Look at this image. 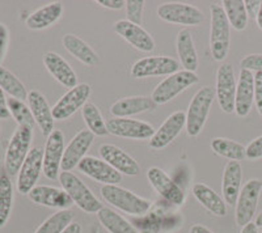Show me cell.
Returning a JSON list of instances; mask_svg holds the SVG:
<instances>
[{
	"instance_id": "cell-1",
	"label": "cell",
	"mask_w": 262,
	"mask_h": 233,
	"mask_svg": "<svg viewBox=\"0 0 262 233\" xmlns=\"http://www.w3.org/2000/svg\"><path fill=\"white\" fill-rule=\"evenodd\" d=\"M210 12H211L210 50L214 60L223 62L228 55L229 46H231V25L222 6L212 4L210 7Z\"/></svg>"
},
{
	"instance_id": "cell-2",
	"label": "cell",
	"mask_w": 262,
	"mask_h": 233,
	"mask_svg": "<svg viewBox=\"0 0 262 233\" xmlns=\"http://www.w3.org/2000/svg\"><path fill=\"white\" fill-rule=\"evenodd\" d=\"M101 195L105 202L130 215L142 216L151 208L148 199L118 185H104L101 188Z\"/></svg>"
},
{
	"instance_id": "cell-3",
	"label": "cell",
	"mask_w": 262,
	"mask_h": 233,
	"mask_svg": "<svg viewBox=\"0 0 262 233\" xmlns=\"http://www.w3.org/2000/svg\"><path fill=\"white\" fill-rule=\"evenodd\" d=\"M59 182L63 190L70 195L74 204L83 209L84 213L97 214L104 207L97 197L91 192V189L71 172H60Z\"/></svg>"
},
{
	"instance_id": "cell-4",
	"label": "cell",
	"mask_w": 262,
	"mask_h": 233,
	"mask_svg": "<svg viewBox=\"0 0 262 233\" xmlns=\"http://www.w3.org/2000/svg\"><path fill=\"white\" fill-rule=\"evenodd\" d=\"M215 99V92L212 88L203 87L194 95L186 111V132L189 136L195 137L201 134L205 127L212 102Z\"/></svg>"
},
{
	"instance_id": "cell-5",
	"label": "cell",
	"mask_w": 262,
	"mask_h": 233,
	"mask_svg": "<svg viewBox=\"0 0 262 233\" xmlns=\"http://www.w3.org/2000/svg\"><path fill=\"white\" fill-rule=\"evenodd\" d=\"M33 139V130L28 127H20L13 132L9 139L4 156V168L8 176H16L24 164L25 158L30 151V144Z\"/></svg>"
},
{
	"instance_id": "cell-6",
	"label": "cell",
	"mask_w": 262,
	"mask_h": 233,
	"mask_svg": "<svg viewBox=\"0 0 262 233\" xmlns=\"http://www.w3.org/2000/svg\"><path fill=\"white\" fill-rule=\"evenodd\" d=\"M198 81H200V78L195 72L186 71V69L179 71L164 79L154 89L151 97L158 105L167 104Z\"/></svg>"
},
{
	"instance_id": "cell-7",
	"label": "cell",
	"mask_w": 262,
	"mask_h": 233,
	"mask_svg": "<svg viewBox=\"0 0 262 233\" xmlns=\"http://www.w3.org/2000/svg\"><path fill=\"white\" fill-rule=\"evenodd\" d=\"M180 71V62L167 55L142 58L131 67V76L135 79L170 76Z\"/></svg>"
},
{
	"instance_id": "cell-8",
	"label": "cell",
	"mask_w": 262,
	"mask_h": 233,
	"mask_svg": "<svg viewBox=\"0 0 262 233\" xmlns=\"http://www.w3.org/2000/svg\"><path fill=\"white\" fill-rule=\"evenodd\" d=\"M262 192L261 179H249L238 194L237 202H236L235 219L236 224L240 227H245L252 223L254 215H256L257 206H258L259 195Z\"/></svg>"
},
{
	"instance_id": "cell-9",
	"label": "cell",
	"mask_w": 262,
	"mask_h": 233,
	"mask_svg": "<svg viewBox=\"0 0 262 233\" xmlns=\"http://www.w3.org/2000/svg\"><path fill=\"white\" fill-rule=\"evenodd\" d=\"M41 173H43V150L41 147H34L29 151L17 174V192L24 195L29 194L36 188Z\"/></svg>"
},
{
	"instance_id": "cell-10",
	"label": "cell",
	"mask_w": 262,
	"mask_h": 233,
	"mask_svg": "<svg viewBox=\"0 0 262 233\" xmlns=\"http://www.w3.org/2000/svg\"><path fill=\"white\" fill-rule=\"evenodd\" d=\"M158 15L165 22L185 27H196L205 20L200 8L184 3L161 4L158 7Z\"/></svg>"
},
{
	"instance_id": "cell-11",
	"label": "cell",
	"mask_w": 262,
	"mask_h": 233,
	"mask_svg": "<svg viewBox=\"0 0 262 233\" xmlns=\"http://www.w3.org/2000/svg\"><path fill=\"white\" fill-rule=\"evenodd\" d=\"M237 81L231 63H223L216 71V96L219 106L227 114L235 111V97Z\"/></svg>"
},
{
	"instance_id": "cell-12",
	"label": "cell",
	"mask_w": 262,
	"mask_h": 233,
	"mask_svg": "<svg viewBox=\"0 0 262 233\" xmlns=\"http://www.w3.org/2000/svg\"><path fill=\"white\" fill-rule=\"evenodd\" d=\"M92 88L90 84H78L76 87L70 89L63 95L62 99L54 105L53 116L55 121H66L74 115L79 109H83L84 105L88 102Z\"/></svg>"
},
{
	"instance_id": "cell-13",
	"label": "cell",
	"mask_w": 262,
	"mask_h": 233,
	"mask_svg": "<svg viewBox=\"0 0 262 233\" xmlns=\"http://www.w3.org/2000/svg\"><path fill=\"white\" fill-rule=\"evenodd\" d=\"M107 131L114 136L135 139V141H146L151 139L156 130L149 123L131 118H112L106 123Z\"/></svg>"
},
{
	"instance_id": "cell-14",
	"label": "cell",
	"mask_w": 262,
	"mask_h": 233,
	"mask_svg": "<svg viewBox=\"0 0 262 233\" xmlns=\"http://www.w3.org/2000/svg\"><path fill=\"white\" fill-rule=\"evenodd\" d=\"M64 151V135L62 130L55 129L48 136L43 150V174L46 178L55 179L59 177Z\"/></svg>"
},
{
	"instance_id": "cell-15",
	"label": "cell",
	"mask_w": 262,
	"mask_h": 233,
	"mask_svg": "<svg viewBox=\"0 0 262 233\" xmlns=\"http://www.w3.org/2000/svg\"><path fill=\"white\" fill-rule=\"evenodd\" d=\"M147 178L156 193L168 203L174 206H182L185 203V193L177 182H174L163 169L158 167L149 168L147 172Z\"/></svg>"
},
{
	"instance_id": "cell-16",
	"label": "cell",
	"mask_w": 262,
	"mask_h": 233,
	"mask_svg": "<svg viewBox=\"0 0 262 233\" xmlns=\"http://www.w3.org/2000/svg\"><path fill=\"white\" fill-rule=\"evenodd\" d=\"M185 126H186V113L182 110L174 111L164 121L163 125L149 139V147L152 150H163L179 136Z\"/></svg>"
},
{
	"instance_id": "cell-17",
	"label": "cell",
	"mask_w": 262,
	"mask_h": 233,
	"mask_svg": "<svg viewBox=\"0 0 262 233\" xmlns=\"http://www.w3.org/2000/svg\"><path fill=\"white\" fill-rule=\"evenodd\" d=\"M78 168L81 173L91 177V178L102 183V185H118L122 181V174L117 172L114 168H112L102 158L85 156L79 162Z\"/></svg>"
},
{
	"instance_id": "cell-18",
	"label": "cell",
	"mask_w": 262,
	"mask_h": 233,
	"mask_svg": "<svg viewBox=\"0 0 262 233\" xmlns=\"http://www.w3.org/2000/svg\"><path fill=\"white\" fill-rule=\"evenodd\" d=\"M95 141V135L90 130H81L72 137L70 144L66 147L64 156H63L60 169L62 172H71L78 167L79 162L86 156Z\"/></svg>"
},
{
	"instance_id": "cell-19",
	"label": "cell",
	"mask_w": 262,
	"mask_h": 233,
	"mask_svg": "<svg viewBox=\"0 0 262 233\" xmlns=\"http://www.w3.org/2000/svg\"><path fill=\"white\" fill-rule=\"evenodd\" d=\"M98 153L104 161L114 168L117 172L126 176H138L140 172V167L134 157L121 150L114 144H101L98 148Z\"/></svg>"
},
{
	"instance_id": "cell-20",
	"label": "cell",
	"mask_w": 262,
	"mask_h": 233,
	"mask_svg": "<svg viewBox=\"0 0 262 233\" xmlns=\"http://www.w3.org/2000/svg\"><path fill=\"white\" fill-rule=\"evenodd\" d=\"M114 30L118 36L127 41L133 48L143 53H151L155 50V41L148 32L139 25H135L127 20L117 21L114 24Z\"/></svg>"
},
{
	"instance_id": "cell-21",
	"label": "cell",
	"mask_w": 262,
	"mask_h": 233,
	"mask_svg": "<svg viewBox=\"0 0 262 233\" xmlns=\"http://www.w3.org/2000/svg\"><path fill=\"white\" fill-rule=\"evenodd\" d=\"M43 64H45L49 74L60 85L70 88V89L78 85V75H76V72L70 66V63L64 58L60 57L59 54L53 53V51H48L43 55Z\"/></svg>"
},
{
	"instance_id": "cell-22",
	"label": "cell",
	"mask_w": 262,
	"mask_h": 233,
	"mask_svg": "<svg viewBox=\"0 0 262 233\" xmlns=\"http://www.w3.org/2000/svg\"><path fill=\"white\" fill-rule=\"evenodd\" d=\"M28 105L32 110L34 121L38 125L43 136H49L54 131V120L53 109L50 108L48 100L38 90H30L28 95Z\"/></svg>"
},
{
	"instance_id": "cell-23",
	"label": "cell",
	"mask_w": 262,
	"mask_h": 233,
	"mask_svg": "<svg viewBox=\"0 0 262 233\" xmlns=\"http://www.w3.org/2000/svg\"><path fill=\"white\" fill-rule=\"evenodd\" d=\"M28 197L33 203L50 207V208L69 209L74 204L70 195L63 189L53 188V186H36L28 194Z\"/></svg>"
},
{
	"instance_id": "cell-24",
	"label": "cell",
	"mask_w": 262,
	"mask_h": 233,
	"mask_svg": "<svg viewBox=\"0 0 262 233\" xmlns=\"http://www.w3.org/2000/svg\"><path fill=\"white\" fill-rule=\"evenodd\" d=\"M254 104V74L240 69L235 97V113L237 116H247Z\"/></svg>"
},
{
	"instance_id": "cell-25",
	"label": "cell",
	"mask_w": 262,
	"mask_h": 233,
	"mask_svg": "<svg viewBox=\"0 0 262 233\" xmlns=\"http://www.w3.org/2000/svg\"><path fill=\"white\" fill-rule=\"evenodd\" d=\"M156 108H158V104L152 100V97H123L112 105L111 114L113 115V118H128L130 115H135V114L155 110Z\"/></svg>"
},
{
	"instance_id": "cell-26",
	"label": "cell",
	"mask_w": 262,
	"mask_h": 233,
	"mask_svg": "<svg viewBox=\"0 0 262 233\" xmlns=\"http://www.w3.org/2000/svg\"><path fill=\"white\" fill-rule=\"evenodd\" d=\"M243 168L238 161H228L223 173L222 192L226 204L233 206L237 202V198L242 192Z\"/></svg>"
},
{
	"instance_id": "cell-27",
	"label": "cell",
	"mask_w": 262,
	"mask_h": 233,
	"mask_svg": "<svg viewBox=\"0 0 262 233\" xmlns=\"http://www.w3.org/2000/svg\"><path fill=\"white\" fill-rule=\"evenodd\" d=\"M177 54H179L180 63L186 71L195 72L200 66V59L196 54V49L194 46L193 34L189 29H182L177 34L176 39Z\"/></svg>"
},
{
	"instance_id": "cell-28",
	"label": "cell",
	"mask_w": 262,
	"mask_h": 233,
	"mask_svg": "<svg viewBox=\"0 0 262 233\" xmlns=\"http://www.w3.org/2000/svg\"><path fill=\"white\" fill-rule=\"evenodd\" d=\"M63 15V4L59 2L50 3L34 11L28 16L25 25L32 30H42L55 24Z\"/></svg>"
},
{
	"instance_id": "cell-29",
	"label": "cell",
	"mask_w": 262,
	"mask_h": 233,
	"mask_svg": "<svg viewBox=\"0 0 262 233\" xmlns=\"http://www.w3.org/2000/svg\"><path fill=\"white\" fill-rule=\"evenodd\" d=\"M63 46L72 57L80 60L85 66L95 67L100 62V58L96 54V51L85 41L75 34L69 33L63 36Z\"/></svg>"
},
{
	"instance_id": "cell-30",
	"label": "cell",
	"mask_w": 262,
	"mask_h": 233,
	"mask_svg": "<svg viewBox=\"0 0 262 233\" xmlns=\"http://www.w3.org/2000/svg\"><path fill=\"white\" fill-rule=\"evenodd\" d=\"M193 195L209 213L215 216L227 215V204L221 195L215 193L205 183H195L193 186Z\"/></svg>"
},
{
	"instance_id": "cell-31",
	"label": "cell",
	"mask_w": 262,
	"mask_h": 233,
	"mask_svg": "<svg viewBox=\"0 0 262 233\" xmlns=\"http://www.w3.org/2000/svg\"><path fill=\"white\" fill-rule=\"evenodd\" d=\"M97 218L109 233H139L130 221L107 207H102L98 211Z\"/></svg>"
},
{
	"instance_id": "cell-32",
	"label": "cell",
	"mask_w": 262,
	"mask_h": 233,
	"mask_svg": "<svg viewBox=\"0 0 262 233\" xmlns=\"http://www.w3.org/2000/svg\"><path fill=\"white\" fill-rule=\"evenodd\" d=\"M211 148L216 155L228 158L229 161H243L247 158V147L238 142L226 139V137H215L211 142Z\"/></svg>"
},
{
	"instance_id": "cell-33",
	"label": "cell",
	"mask_w": 262,
	"mask_h": 233,
	"mask_svg": "<svg viewBox=\"0 0 262 233\" xmlns=\"http://www.w3.org/2000/svg\"><path fill=\"white\" fill-rule=\"evenodd\" d=\"M223 9L228 18L229 25L237 32L247 29L249 16L245 9V4L242 0H224Z\"/></svg>"
},
{
	"instance_id": "cell-34",
	"label": "cell",
	"mask_w": 262,
	"mask_h": 233,
	"mask_svg": "<svg viewBox=\"0 0 262 233\" xmlns=\"http://www.w3.org/2000/svg\"><path fill=\"white\" fill-rule=\"evenodd\" d=\"M13 206V185L7 173L0 174V228L8 223Z\"/></svg>"
},
{
	"instance_id": "cell-35",
	"label": "cell",
	"mask_w": 262,
	"mask_h": 233,
	"mask_svg": "<svg viewBox=\"0 0 262 233\" xmlns=\"http://www.w3.org/2000/svg\"><path fill=\"white\" fill-rule=\"evenodd\" d=\"M0 88L6 93H8L12 99L20 100V101L28 100L29 92L27 90L24 84L21 83V80L15 74H12L3 66H0Z\"/></svg>"
},
{
	"instance_id": "cell-36",
	"label": "cell",
	"mask_w": 262,
	"mask_h": 233,
	"mask_svg": "<svg viewBox=\"0 0 262 233\" xmlns=\"http://www.w3.org/2000/svg\"><path fill=\"white\" fill-rule=\"evenodd\" d=\"M84 122L88 126V130L92 132L95 136H106L109 134L106 127V122L102 118L101 113L98 108L92 102H86L81 109Z\"/></svg>"
},
{
	"instance_id": "cell-37",
	"label": "cell",
	"mask_w": 262,
	"mask_h": 233,
	"mask_svg": "<svg viewBox=\"0 0 262 233\" xmlns=\"http://www.w3.org/2000/svg\"><path fill=\"white\" fill-rule=\"evenodd\" d=\"M74 214L70 209H60L49 216L34 233H62L72 223Z\"/></svg>"
},
{
	"instance_id": "cell-38",
	"label": "cell",
	"mask_w": 262,
	"mask_h": 233,
	"mask_svg": "<svg viewBox=\"0 0 262 233\" xmlns=\"http://www.w3.org/2000/svg\"><path fill=\"white\" fill-rule=\"evenodd\" d=\"M8 108L9 113L13 116V120L17 122L20 127H28V129H34V126L37 125L33 116L32 110H30L29 105L25 104L24 101L16 99H8Z\"/></svg>"
},
{
	"instance_id": "cell-39",
	"label": "cell",
	"mask_w": 262,
	"mask_h": 233,
	"mask_svg": "<svg viewBox=\"0 0 262 233\" xmlns=\"http://www.w3.org/2000/svg\"><path fill=\"white\" fill-rule=\"evenodd\" d=\"M144 4H146V2H143V0H127L125 6L127 21L140 27L142 20H143Z\"/></svg>"
},
{
	"instance_id": "cell-40",
	"label": "cell",
	"mask_w": 262,
	"mask_h": 233,
	"mask_svg": "<svg viewBox=\"0 0 262 233\" xmlns=\"http://www.w3.org/2000/svg\"><path fill=\"white\" fill-rule=\"evenodd\" d=\"M240 67L252 72H262V54L247 55L240 62Z\"/></svg>"
},
{
	"instance_id": "cell-41",
	"label": "cell",
	"mask_w": 262,
	"mask_h": 233,
	"mask_svg": "<svg viewBox=\"0 0 262 233\" xmlns=\"http://www.w3.org/2000/svg\"><path fill=\"white\" fill-rule=\"evenodd\" d=\"M247 158L248 160H258L262 158V135L250 142L247 147Z\"/></svg>"
},
{
	"instance_id": "cell-42",
	"label": "cell",
	"mask_w": 262,
	"mask_h": 233,
	"mask_svg": "<svg viewBox=\"0 0 262 233\" xmlns=\"http://www.w3.org/2000/svg\"><path fill=\"white\" fill-rule=\"evenodd\" d=\"M254 105L262 115V72L254 74Z\"/></svg>"
},
{
	"instance_id": "cell-43",
	"label": "cell",
	"mask_w": 262,
	"mask_h": 233,
	"mask_svg": "<svg viewBox=\"0 0 262 233\" xmlns=\"http://www.w3.org/2000/svg\"><path fill=\"white\" fill-rule=\"evenodd\" d=\"M9 42V32L3 22H0V63L3 62L6 57L7 49H8Z\"/></svg>"
},
{
	"instance_id": "cell-44",
	"label": "cell",
	"mask_w": 262,
	"mask_h": 233,
	"mask_svg": "<svg viewBox=\"0 0 262 233\" xmlns=\"http://www.w3.org/2000/svg\"><path fill=\"white\" fill-rule=\"evenodd\" d=\"M11 116L8 108V100L6 99L4 90L0 88V120H8Z\"/></svg>"
},
{
	"instance_id": "cell-45",
	"label": "cell",
	"mask_w": 262,
	"mask_h": 233,
	"mask_svg": "<svg viewBox=\"0 0 262 233\" xmlns=\"http://www.w3.org/2000/svg\"><path fill=\"white\" fill-rule=\"evenodd\" d=\"M244 4L248 16L256 18L257 13H258L259 11V7H261V2H258V0H245Z\"/></svg>"
},
{
	"instance_id": "cell-46",
	"label": "cell",
	"mask_w": 262,
	"mask_h": 233,
	"mask_svg": "<svg viewBox=\"0 0 262 233\" xmlns=\"http://www.w3.org/2000/svg\"><path fill=\"white\" fill-rule=\"evenodd\" d=\"M97 3L104 8L109 9H121L126 6V2L123 0H98Z\"/></svg>"
},
{
	"instance_id": "cell-47",
	"label": "cell",
	"mask_w": 262,
	"mask_h": 233,
	"mask_svg": "<svg viewBox=\"0 0 262 233\" xmlns=\"http://www.w3.org/2000/svg\"><path fill=\"white\" fill-rule=\"evenodd\" d=\"M189 233H214V232L202 224H194L193 227L189 229Z\"/></svg>"
},
{
	"instance_id": "cell-48",
	"label": "cell",
	"mask_w": 262,
	"mask_h": 233,
	"mask_svg": "<svg viewBox=\"0 0 262 233\" xmlns=\"http://www.w3.org/2000/svg\"><path fill=\"white\" fill-rule=\"evenodd\" d=\"M62 233H81V225L76 221H72L71 224L66 228Z\"/></svg>"
},
{
	"instance_id": "cell-49",
	"label": "cell",
	"mask_w": 262,
	"mask_h": 233,
	"mask_svg": "<svg viewBox=\"0 0 262 233\" xmlns=\"http://www.w3.org/2000/svg\"><path fill=\"white\" fill-rule=\"evenodd\" d=\"M240 233H258V227L254 223H249V224L242 228V232Z\"/></svg>"
},
{
	"instance_id": "cell-50",
	"label": "cell",
	"mask_w": 262,
	"mask_h": 233,
	"mask_svg": "<svg viewBox=\"0 0 262 233\" xmlns=\"http://www.w3.org/2000/svg\"><path fill=\"white\" fill-rule=\"evenodd\" d=\"M256 22L258 25L259 29L262 30V2H261V7H259V11L257 13V17H256Z\"/></svg>"
},
{
	"instance_id": "cell-51",
	"label": "cell",
	"mask_w": 262,
	"mask_h": 233,
	"mask_svg": "<svg viewBox=\"0 0 262 233\" xmlns=\"http://www.w3.org/2000/svg\"><path fill=\"white\" fill-rule=\"evenodd\" d=\"M254 224H256L258 228H262V209L259 211L258 215L256 216V221H254Z\"/></svg>"
},
{
	"instance_id": "cell-52",
	"label": "cell",
	"mask_w": 262,
	"mask_h": 233,
	"mask_svg": "<svg viewBox=\"0 0 262 233\" xmlns=\"http://www.w3.org/2000/svg\"><path fill=\"white\" fill-rule=\"evenodd\" d=\"M261 230H262V228H261Z\"/></svg>"
}]
</instances>
